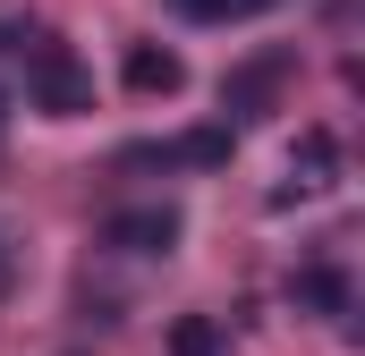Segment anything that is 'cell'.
I'll return each mask as SVG.
<instances>
[{"label": "cell", "instance_id": "1", "mask_svg": "<svg viewBox=\"0 0 365 356\" xmlns=\"http://www.w3.org/2000/svg\"><path fill=\"white\" fill-rule=\"evenodd\" d=\"M9 60H17V85L43 119H86L93 110V68L43 26H9Z\"/></svg>", "mask_w": 365, "mask_h": 356}, {"label": "cell", "instance_id": "2", "mask_svg": "<svg viewBox=\"0 0 365 356\" xmlns=\"http://www.w3.org/2000/svg\"><path fill=\"white\" fill-rule=\"evenodd\" d=\"M238 153V127H187V136H162V145H128L119 162L128 170H221Z\"/></svg>", "mask_w": 365, "mask_h": 356}, {"label": "cell", "instance_id": "3", "mask_svg": "<svg viewBox=\"0 0 365 356\" xmlns=\"http://www.w3.org/2000/svg\"><path fill=\"white\" fill-rule=\"evenodd\" d=\"M179 204H119L110 221H102V246H119V255H170L179 246Z\"/></svg>", "mask_w": 365, "mask_h": 356}, {"label": "cell", "instance_id": "4", "mask_svg": "<svg viewBox=\"0 0 365 356\" xmlns=\"http://www.w3.org/2000/svg\"><path fill=\"white\" fill-rule=\"evenodd\" d=\"M331 178H340V136H331V127H306L297 153H289V195H323ZM289 195H280V204H289Z\"/></svg>", "mask_w": 365, "mask_h": 356}, {"label": "cell", "instance_id": "5", "mask_svg": "<svg viewBox=\"0 0 365 356\" xmlns=\"http://www.w3.org/2000/svg\"><path fill=\"white\" fill-rule=\"evenodd\" d=\"M289 77V51H264V60H247L230 85H221V110H238V119H255V110H272V85Z\"/></svg>", "mask_w": 365, "mask_h": 356}, {"label": "cell", "instance_id": "6", "mask_svg": "<svg viewBox=\"0 0 365 356\" xmlns=\"http://www.w3.org/2000/svg\"><path fill=\"white\" fill-rule=\"evenodd\" d=\"M119 77H128V93H179L187 85V60L162 51V43H136V51L119 60Z\"/></svg>", "mask_w": 365, "mask_h": 356}, {"label": "cell", "instance_id": "7", "mask_svg": "<svg viewBox=\"0 0 365 356\" xmlns=\"http://www.w3.org/2000/svg\"><path fill=\"white\" fill-rule=\"evenodd\" d=\"M297 305H314V314H349V280L331 263H314V271H297V288H289Z\"/></svg>", "mask_w": 365, "mask_h": 356}, {"label": "cell", "instance_id": "8", "mask_svg": "<svg viewBox=\"0 0 365 356\" xmlns=\"http://www.w3.org/2000/svg\"><path fill=\"white\" fill-rule=\"evenodd\" d=\"M179 17H195V26H247V17H264V9H280V0H170Z\"/></svg>", "mask_w": 365, "mask_h": 356}, {"label": "cell", "instance_id": "9", "mask_svg": "<svg viewBox=\"0 0 365 356\" xmlns=\"http://www.w3.org/2000/svg\"><path fill=\"white\" fill-rule=\"evenodd\" d=\"M170 356H221V323L212 314H187L179 331H170Z\"/></svg>", "mask_w": 365, "mask_h": 356}, {"label": "cell", "instance_id": "10", "mask_svg": "<svg viewBox=\"0 0 365 356\" xmlns=\"http://www.w3.org/2000/svg\"><path fill=\"white\" fill-rule=\"evenodd\" d=\"M0 136H9V93H0Z\"/></svg>", "mask_w": 365, "mask_h": 356}, {"label": "cell", "instance_id": "11", "mask_svg": "<svg viewBox=\"0 0 365 356\" xmlns=\"http://www.w3.org/2000/svg\"><path fill=\"white\" fill-rule=\"evenodd\" d=\"M0 280H9V263H0Z\"/></svg>", "mask_w": 365, "mask_h": 356}]
</instances>
